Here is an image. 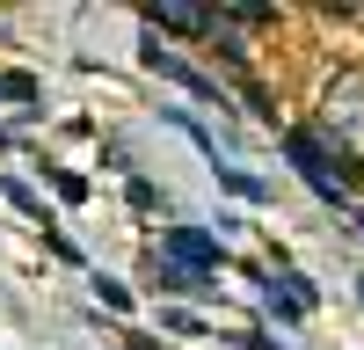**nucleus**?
<instances>
[{"label":"nucleus","mask_w":364,"mask_h":350,"mask_svg":"<svg viewBox=\"0 0 364 350\" xmlns=\"http://www.w3.org/2000/svg\"><path fill=\"white\" fill-rule=\"evenodd\" d=\"M161 255L182 262V277L219 270V241H211V233H197V226H168V233H161Z\"/></svg>","instance_id":"7ed1b4c3"},{"label":"nucleus","mask_w":364,"mask_h":350,"mask_svg":"<svg viewBox=\"0 0 364 350\" xmlns=\"http://www.w3.org/2000/svg\"><path fill=\"white\" fill-rule=\"evenodd\" d=\"M146 66H154V73H168V80H182L190 95H219V80H204V73L190 66V58H175L161 37H146Z\"/></svg>","instance_id":"20e7f679"},{"label":"nucleus","mask_w":364,"mask_h":350,"mask_svg":"<svg viewBox=\"0 0 364 350\" xmlns=\"http://www.w3.org/2000/svg\"><path fill=\"white\" fill-rule=\"evenodd\" d=\"M284 154H291V168L306 175L321 197H336V204H343V168H336V146H328L314 124H291V132H284Z\"/></svg>","instance_id":"f03ea898"},{"label":"nucleus","mask_w":364,"mask_h":350,"mask_svg":"<svg viewBox=\"0 0 364 350\" xmlns=\"http://www.w3.org/2000/svg\"><path fill=\"white\" fill-rule=\"evenodd\" d=\"M321 139H336L343 154H364V73H336L321 95Z\"/></svg>","instance_id":"f257e3e1"},{"label":"nucleus","mask_w":364,"mask_h":350,"mask_svg":"<svg viewBox=\"0 0 364 350\" xmlns=\"http://www.w3.org/2000/svg\"><path fill=\"white\" fill-rule=\"evenodd\" d=\"M154 29H219L211 8H154Z\"/></svg>","instance_id":"39448f33"}]
</instances>
